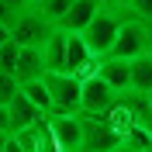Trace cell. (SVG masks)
<instances>
[{"instance_id":"6da1fadb","label":"cell","mask_w":152,"mask_h":152,"mask_svg":"<svg viewBox=\"0 0 152 152\" xmlns=\"http://www.w3.org/2000/svg\"><path fill=\"white\" fill-rule=\"evenodd\" d=\"M128 18V7H118V4H100L97 7V14L90 18V24H86L80 35H83V42L90 45V52H94L97 59L107 56L114 45V38H118V28H121V21Z\"/></svg>"},{"instance_id":"7a4b0ae2","label":"cell","mask_w":152,"mask_h":152,"mask_svg":"<svg viewBox=\"0 0 152 152\" xmlns=\"http://www.w3.org/2000/svg\"><path fill=\"white\" fill-rule=\"evenodd\" d=\"M152 52V28L149 21L135 18L132 10H128V18L121 21V28H118V38H114V45L107 56H118V59H138Z\"/></svg>"},{"instance_id":"3957f363","label":"cell","mask_w":152,"mask_h":152,"mask_svg":"<svg viewBox=\"0 0 152 152\" xmlns=\"http://www.w3.org/2000/svg\"><path fill=\"white\" fill-rule=\"evenodd\" d=\"M83 118V152H114V149H124V135L118 132V124L104 114H86L80 111Z\"/></svg>"},{"instance_id":"277c9868","label":"cell","mask_w":152,"mask_h":152,"mask_svg":"<svg viewBox=\"0 0 152 152\" xmlns=\"http://www.w3.org/2000/svg\"><path fill=\"white\" fill-rule=\"evenodd\" d=\"M45 86H48V94H52V111H66V114L80 111L83 76L69 73V69H48L45 73Z\"/></svg>"},{"instance_id":"5b68a950","label":"cell","mask_w":152,"mask_h":152,"mask_svg":"<svg viewBox=\"0 0 152 152\" xmlns=\"http://www.w3.org/2000/svg\"><path fill=\"white\" fill-rule=\"evenodd\" d=\"M52 28H56V24H52L35 4L18 7V14H14V21H10V35L18 38L21 45H45V38L52 35Z\"/></svg>"},{"instance_id":"8992f818","label":"cell","mask_w":152,"mask_h":152,"mask_svg":"<svg viewBox=\"0 0 152 152\" xmlns=\"http://www.w3.org/2000/svg\"><path fill=\"white\" fill-rule=\"evenodd\" d=\"M48 124H52V138H56V152H83V118L80 111H48Z\"/></svg>"},{"instance_id":"52a82bcc","label":"cell","mask_w":152,"mask_h":152,"mask_svg":"<svg viewBox=\"0 0 152 152\" xmlns=\"http://www.w3.org/2000/svg\"><path fill=\"white\" fill-rule=\"evenodd\" d=\"M118 94L121 90H114L111 83H107L100 73H90L83 76V94H80V111H86V114H104V111H111V104L118 100Z\"/></svg>"},{"instance_id":"ba28073f","label":"cell","mask_w":152,"mask_h":152,"mask_svg":"<svg viewBox=\"0 0 152 152\" xmlns=\"http://www.w3.org/2000/svg\"><path fill=\"white\" fill-rule=\"evenodd\" d=\"M10 149L21 152H56V138H52V124H48V111L31 121L28 128H18L10 132Z\"/></svg>"},{"instance_id":"9c48e42d","label":"cell","mask_w":152,"mask_h":152,"mask_svg":"<svg viewBox=\"0 0 152 152\" xmlns=\"http://www.w3.org/2000/svg\"><path fill=\"white\" fill-rule=\"evenodd\" d=\"M94 66H97V56L90 52V45L83 42V35H80V31H69V38H66V69L76 73V76H86Z\"/></svg>"},{"instance_id":"30bf717a","label":"cell","mask_w":152,"mask_h":152,"mask_svg":"<svg viewBox=\"0 0 152 152\" xmlns=\"http://www.w3.org/2000/svg\"><path fill=\"white\" fill-rule=\"evenodd\" d=\"M94 73H100L114 90H128L132 86V59H118V56H100Z\"/></svg>"},{"instance_id":"8fae6325","label":"cell","mask_w":152,"mask_h":152,"mask_svg":"<svg viewBox=\"0 0 152 152\" xmlns=\"http://www.w3.org/2000/svg\"><path fill=\"white\" fill-rule=\"evenodd\" d=\"M45 69H48V66H45V52H42V45H21L18 66H14V76H18L21 83L45 76Z\"/></svg>"},{"instance_id":"7c38bea8","label":"cell","mask_w":152,"mask_h":152,"mask_svg":"<svg viewBox=\"0 0 152 152\" xmlns=\"http://www.w3.org/2000/svg\"><path fill=\"white\" fill-rule=\"evenodd\" d=\"M104 0H73L66 10V18L59 21V28H66V31H83L86 24H90V18L97 14V7H100Z\"/></svg>"},{"instance_id":"4fadbf2b","label":"cell","mask_w":152,"mask_h":152,"mask_svg":"<svg viewBox=\"0 0 152 152\" xmlns=\"http://www.w3.org/2000/svg\"><path fill=\"white\" fill-rule=\"evenodd\" d=\"M7 111H10V121H14V132H18V128H28L31 121H38V118L45 114L38 104H31V100H28V94H24V90H18V94L10 97Z\"/></svg>"},{"instance_id":"5bb4252c","label":"cell","mask_w":152,"mask_h":152,"mask_svg":"<svg viewBox=\"0 0 152 152\" xmlns=\"http://www.w3.org/2000/svg\"><path fill=\"white\" fill-rule=\"evenodd\" d=\"M66 38H69V31L66 28H52V35L45 38V45H42V52H45V66L48 69H66ZM45 69V73H48Z\"/></svg>"},{"instance_id":"9a60e30c","label":"cell","mask_w":152,"mask_h":152,"mask_svg":"<svg viewBox=\"0 0 152 152\" xmlns=\"http://www.w3.org/2000/svg\"><path fill=\"white\" fill-rule=\"evenodd\" d=\"M132 90L152 94V52L132 59Z\"/></svg>"},{"instance_id":"2e32d148","label":"cell","mask_w":152,"mask_h":152,"mask_svg":"<svg viewBox=\"0 0 152 152\" xmlns=\"http://www.w3.org/2000/svg\"><path fill=\"white\" fill-rule=\"evenodd\" d=\"M21 90L28 94V100H31V104H38L42 111H52V94H48V86H45V76L21 83Z\"/></svg>"},{"instance_id":"e0dca14e","label":"cell","mask_w":152,"mask_h":152,"mask_svg":"<svg viewBox=\"0 0 152 152\" xmlns=\"http://www.w3.org/2000/svg\"><path fill=\"white\" fill-rule=\"evenodd\" d=\"M31 4H35V7L42 10L48 21H52V24H59V21L66 18V10H69V4H73V0H31Z\"/></svg>"},{"instance_id":"ac0fdd59","label":"cell","mask_w":152,"mask_h":152,"mask_svg":"<svg viewBox=\"0 0 152 152\" xmlns=\"http://www.w3.org/2000/svg\"><path fill=\"white\" fill-rule=\"evenodd\" d=\"M21 90V80L14 76V69H4L0 66V104H10V97Z\"/></svg>"},{"instance_id":"d6986e66","label":"cell","mask_w":152,"mask_h":152,"mask_svg":"<svg viewBox=\"0 0 152 152\" xmlns=\"http://www.w3.org/2000/svg\"><path fill=\"white\" fill-rule=\"evenodd\" d=\"M18 56H21V42H18V38H7V42L0 45V66L14 69V66H18Z\"/></svg>"},{"instance_id":"ffe728a7","label":"cell","mask_w":152,"mask_h":152,"mask_svg":"<svg viewBox=\"0 0 152 152\" xmlns=\"http://www.w3.org/2000/svg\"><path fill=\"white\" fill-rule=\"evenodd\" d=\"M128 10H132L135 18H142V21H152V0H132Z\"/></svg>"},{"instance_id":"44dd1931","label":"cell","mask_w":152,"mask_h":152,"mask_svg":"<svg viewBox=\"0 0 152 152\" xmlns=\"http://www.w3.org/2000/svg\"><path fill=\"white\" fill-rule=\"evenodd\" d=\"M14 14H18V7H14L10 0H0V21H4V24H10V21H14Z\"/></svg>"},{"instance_id":"7402d4cb","label":"cell","mask_w":152,"mask_h":152,"mask_svg":"<svg viewBox=\"0 0 152 152\" xmlns=\"http://www.w3.org/2000/svg\"><path fill=\"white\" fill-rule=\"evenodd\" d=\"M0 128H4V132H14V121H10L7 104H0Z\"/></svg>"},{"instance_id":"603a6c76","label":"cell","mask_w":152,"mask_h":152,"mask_svg":"<svg viewBox=\"0 0 152 152\" xmlns=\"http://www.w3.org/2000/svg\"><path fill=\"white\" fill-rule=\"evenodd\" d=\"M7 38H14V35H10V24H4V21H0V45H4Z\"/></svg>"},{"instance_id":"cb8c5ba5","label":"cell","mask_w":152,"mask_h":152,"mask_svg":"<svg viewBox=\"0 0 152 152\" xmlns=\"http://www.w3.org/2000/svg\"><path fill=\"white\" fill-rule=\"evenodd\" d=\"M4 149H10V132L0 128V152H4Z\"/></svg>"},{"instance_id":"d4e9b609","label":"cell","mask_w":152,"mask_h":152,"mask_svg":"<svg viewBox=\"0 0 152 152\" xmlns=\"http://www.w3.org/2000/svg\"><path fill=\"white\" fill-rule=\"evenodd\" d=\"M10 4H14V7H28L31 0H10Z\"/></svg>"},{"instance_id":"484cf974","label":"cell","mask_w":152,"mask_h":152,"mask_svg":"<svg viewBox=\"0 0 152 152\" xmlns=\"http://www.w3.org/2000/svg\"><path fill=\"white\" fill-rule=\"evenodd\" d=\"M107 4H118V7H128L132 0H107Z\"/></svg>"},{"instance_id":"4316f807","label":"cell","mask_w":152,"mask_h":152,"mask_svg":"<svg viewBox=\"0 0 152 152\" xmlns=\"http://www.w3.org/2000/svg\"><path fill=\"white\" fill-rule=\"evenodd\" d=\"M149 104H152V94H149Z\"/></svg>"},{"instance_id":"83f0119b","label":"cell","mask_w":152,"mask_h":152,"mask_svg":"<svg viewBox=\"0 0 152 152\" xmlns=\"http://www.w3.org/2000/svg\"><path fill=\"white\" fill-rule=\"evenodd\" d=\"M149 28H152V21H149Z\"/></svg>"}]
</instances>
